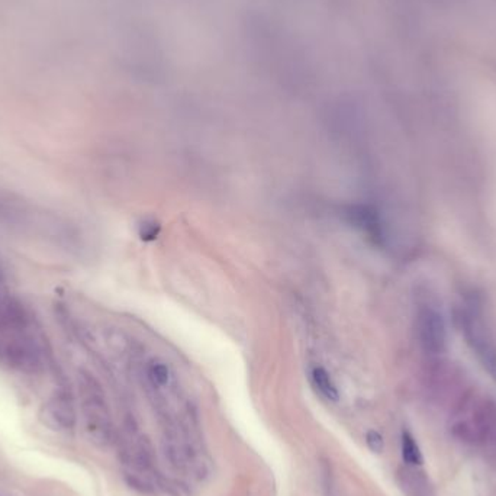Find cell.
<instances>
[{
    "label": "cell",
    "mask_w": 496,
    "mask_h": 496,
    "mask_svg": "<svg viewBox=\"0 0 496 496\" xmlns=\"http://www.w3.org/2000/svg\"><path fill=\"white\" fill-rule=\"evenodd\" d=\"M459 322L466 342L469 344V347L488 373L496 379V342L484 321L482 309L476 302L468 304L459 313Z\"/></svg>",
    "instance_id": "obj_1"
},
{
    "label": "cell",
    "mask_w": 496,
    "mask_h": 496,
    "mask_svg": "<svg viewBox=\"0 0 496 496\" xmlns=\"http://www.w3.org/2000/svg\"><path fill=\"white\" fill-rule=\"evenodd\" d=\"M80 389L90 437L96 444L107 446L112 440V423L102 389L86 371L80 373Z\"/></svg>",
    "instance_id": "obj_2"
},
{
    "label": "cell",
    "mask_w": 496,
    "mask_h": 496,
    "mask_svg": "<svg viewBox=\"0 0 496 496\" xmlns=\"http://www.w3.org/2000/svg\"><path fill=\"white\" fill-rule=\"evenodd\" d=\"M416 337L428 356H440L447 349V325L439 306L424 300L416 308Z\"/></svg>",
    "instance_id": "obj_3"
},
{
    "label": "cell",
    "mask_w": 496,
    "mask_h": 496,
    "mask_svg": "<svg viewBox=\"0 0 496 496\" xmlns=\"http://www.w3.org/2000/svg\"><path fill=\"white\" fill-rule=\"evenodd\" d=\"M33 209L22 202V199L0 190V222L13 228H28L37 225L38 228L44 230L47 219L35 221Z\"/></svg>",
    "instance_id": "obj_4"
},
{
    "label": "cell",
    "mask_w": 496,
    "mask_h": 496,
    "mask_svg": "<svg viewBox=\"0 0 496 496\" xmlns=\"http://www.w3.org/2000/svg\"><path fill=\"white\" fill-rule=\"evenodd\" d=\"M399 484L402 490L408 496H430V486L423 473L411 469H402L399 472Z\"/></svg>",
    "instance_id": "obj_5"
},
{
    "label": "cell",
    "mask_w": 496,
    "mask_h": 496,
    "mask_svg": "<svg viewBox=\"0 0 496 496\" xmlns=\"http://www.w3.org/2000/svg\"><path fill=\"white\" fill-rule=\"evenodd\" d=\"M311 378L313 386L317 387V390L324 398H327L328 401H338V389L333 379H331L329 373L324 367H313L311 371Z\"/></svg>",
    "instance_id": "obj_6"
},
{
    "label": "cell",
    "mask_w": 496,
    "mask_h": 496,
    "mask_svg": "<svg viewBox=\"0 0 496 496\" xmlns=\"http://www.w3.org/2000/svg\"><path fill=\"white\" fill-rule=\"evenodd\" d=\"M48 414L57 421V424H62L64 427H71L74 423V411L71 407V402L67 396H57L53 399L48 407Z\"/></svg>",
    "instance_id": "obj_7"
},
{
    "label": "cell",
    "mask_w": 496,
    "mask_h": 496,
    "mask_svg": "<svg viewBox=\"0 0 496 496\" xmlns=\"http://www.w3.org/2000/svg\"><path fill=\"white\" fill-rule=\"evenodd\" d=\"M402 457L410 466H418L423 463V454L412 435L407 431L402 434Z\"/></svg>",
    "instance_id": "obj_8"
},
{
    "label": "cell",
    "mask_w": 496,
    "mask_h": 496,
    "mask_svg": "<svg viewBox=\"0 0 496 496\" xmlns=\"http://www.w3.org/2000/svg\"><path fill=\"white\" fill-rule=\"evenodd\" d=\"M148 378L156 386H164L169 383L170 370L164 363H153L148 369Z\"/></svg>",
    "instance_id": "obj_9"
},
{
    "label": "cell",
    "mask_w": 496,
    "mask_h": 496,
    "mask_svg": "<svg viewBox=\"0 0 496 496\" xmlns=\"http://www.w3.org/2000/svg\"><path fill=\"white\" fill-rule=\"evenodd\" d=\"M366 443L369 446V448L371 450L373 453H382L383 452V447H385V441H383V437L378 432V431H369L366 434Z\"/></svg>",
    "instance_id": "obj_10"
},
{
    "label": "cell",
    "mask_w": 496,
    "mask_h": 496,
    "mask_svg": "<svg viewBox=\"0 0 496 496\" xmlns=\"http://www.w3.org/2000/svg\"><path fill=\"white\" fill-rule=\"evenodd\" d=\"M158 231H160V227L156 223V222H151V223H143L141 225V230H140V235L143 239H145V241H149V239H154L157 238L158 235Z\"/></svg>",
    "instance_id": "obj_11"
}]
</instances>
